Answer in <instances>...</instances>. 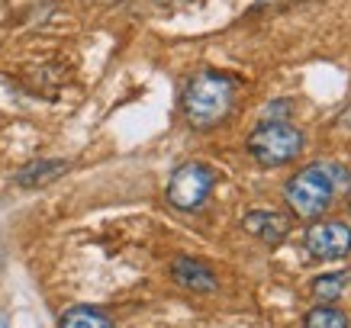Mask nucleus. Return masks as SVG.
<instances>
[{
	"instance_id": "nucleus-14",
	"label": "nucleus",
	"mask_w": 351,
	"mask_h": 328,
	"mask_svg": "<svg viewBox=\"0 0 351 328\" xmlns=\"http://www.w3.org/2000/svg\"><path fill=\"white\" fill-rule=\"evenodd\" d=\"M0 267H3V254H0Z\"/></svg>"
},
{
	"instance_id": "nucleus-11",
	"label": "nucleus",
	"mask_w": 351,
	"mask_h": 328,
	"mask_svg": "<svg viewBox=\"0 0 351 328\" xmlns=\"http://www.w3.org/2000/svg\"><path fill=\"white\" fill-rule=\"evenodd\" d=\"M306 328H351V318L341 312V309L329 306V303H319L316 309H309L306 318H303Z\"/></svg>"
},
{
	"instance_id": "nucleus-7",
	"label": "nucleus",
	"mask_w": 351,
	"mask_h": 328,
	"mask_svg": "<svg viewBox=\"0 0 351 328\" xmlns=\"http://www.w3.org/2000/svg\"><path fill=\"white\" fill-rule=\"evenodd\" d=\"M171 277H174V283H181L191 293H213L216 290V274L203 261H193V257H174Z\"/></svg>"
},
{
	"instance_id": "nucleus-13",
	"label": "nucleus",
	"mask_w": 351,
	"mask_h": 328,
	"mask_svg": "<svg viewBox=\"0 0 351 328\" xmlns=\"http://www.w3.org/2000/svg\"><path fill=\"white\" fill-rule=\"evenodd\" d=\"M0 328H7V316L3 312H0Z\"/></svg>"
},
{
	"instance_id": "nucleus-9",
	"label": "nucleus",
	"mask_w": 351,
	"mask_h": 328,
	"mask_svg": "<svg viewBox=\"0 0 351 328\" xmlns=\"http://www.w3.org/2000/svg\"><path fill=\"white\" fill-rule=\"evenodd\" d=\"M351 290V270H332L313 280V297L319 303H335Z\"/></svg>"
},
{
	"instance_id": "nucleus-12",
	"label": "nucleus",
	"mask_w": 351,
	"mask_h": 328,
	"mask_svg": "<svg viewBox=\"0 0 351 328\" xmlns=\"http://www.w3.org/2000/svg\"><path fill=\"white\" fill-rule=\"evenodd\" d=\"M94 3H104V7H110V3H119V0H94Z\"/></svg>"
},
{
	"instance_id": "nucleus-3",
	"label": "nucleus",
	"mask_w": 351,
	"mask_h": 328,
	"mask_svg": "<svg viewBox=\"0 0 351 328\" xmlns=\"http://www.w3.org/2000/svg\"><path fill=\"white\" fill-rule=\"evenodd\" d=\"M303 132L290 126L284 119H265L261 126L248 136V155L261 164V168H280L300 158L303 151Z\"/></svg>"
},
{
	"instance_id": "nucleus-8",
	"label": "nucleus",
	"mask_w": 351,
	"mask_h": 328,
	"mask_svg": "<svg viewBox=\"0 0 351 328\" xmlns=\"http://www.w3.org/2000/svg\"><path fill=\"white\" fill-rule=\"evenodd\" d=\"M64 171H68V161H62V158L29 161V164H23V168L16 171V184L26 187V190H36V187H45V184L58 180Z\"/></svg>"
},
{
	"instance_id": "nucleus-6",
	"label": "nucleus",
	"mask_w": 351,
	"mask_h": 328,
	"mask_svg": "<svg viewBox=\"0 0 351 328\" xmlns=\"http://www.w3.org/2000/svg\"><path fill=\"white\" fill-rule=\"evenodd\" d=\"M242 229L252 238H258L261 244H267V248H277V244L287 238L290 223L274 210H252L242 216Z\"/></svg>"
},
{
	"instance_id": "nucleus-10",
	"label": "nucleus",
	"mask_w": 351,
	"mask_h": 328,
	"mask_svg": "<svg viewBox=\"0 0 351 328\" xmlns=\"http://www.w3.org/2000/svg\"><path fill=\"white\" fill-rule=\"evenodd\" d=\"M58 328H117L107 312H100L94 306H71L58 318Z\"/></svg>"
},
{
	"instance_id": "nucleus-2",
	"label": "nucleus",
	"mask_w": 351,
	"mask_h": 328,
	"mask_svg": "<svg viewBox=\"0 0 351 328\" xmlns=\"http://www.w3.org/2000/svg\"><path fill=\"white\" fill-rule=\"evenodd\" d=\"M339 190H351V174L339 164H309L284 184V200L300 219H319Z\"/></svg>"
},
{
	"instance_id": "nucleus-4",
	"label": "nucleus",
	"mask_w": 351,
	"mask_h": 328,
	"mask_svg": "<svg viewBox=\"0 0 351 328\" xmlns=\"http://www.w3.org/2000/svg\"><path fill=\"white\" fill-rule=\"evenodd\" d=\"M213 184H216V177L206 164H200V161H187V164H181V168L171 174L168 193H165V197H168V203L174 206V210L193 212L210 200Z\"/></svg>"
},
{
	"instance_id": "nucleus-5",
	"label": "nucleus",
	"mask_w": 351,
	"mask_h": 328,
	"mask_svg": "<svg viewBox=\"0 0 351 328\" xmlns=\"http://www.w3.org/2000/svg\"><path fill=\"white\" fill-rule=\"evenodd\" d=\"M303 244H306L309 257H316V261H339L351 251V229L339 219H322L319 216V223H313L306 229Z\"/></svg>"
},
{
	"instance_id": "nucleus-1",
	"label": "nucleus",
	"mask_w": 351,
	"mask_h": 328,
	"mask_svg": "<svg viewBox=\"0 0 351 328\" xmlns=\"http://www.w3.org/2000/svg\"><path fill=\"white\" fill-rule=\"evenodd\" d=\"M239 81L226 71L203 68L184 84V116L193 129H216L232 113Z\"/></svg>"
}]
</instances>
